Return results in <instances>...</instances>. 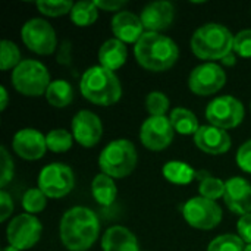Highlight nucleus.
<instances>
[{
  "label": "nucleus",
  "mask_w": 251,
  "mask_h": 251,
  "mask_svg": "<svg viewBox=\"0 0 251 251\" xmlns=\"http://www.w3.org/2000/svg\"><path fill=\"white\" fill-rule=\"evenodd\" d=\"M43 232L41 222L35 218V215L22 213L10 221L6 229V238L9 246L18 250H28L34 247Z\"/></svg>",
  "instance_id": "11"
},
{
  "label": "nucleus",
  "mask_w": 251,
  "mask_h": 251,
  "mask_svg": "<svg viewBox=\"0 0 251 251\" xmlns=\"http://www.w3.org/2000/svg\"><path fill=\"white\" fill-rule=\"evenodd\" d=\"M82 96L94 104L110 106L122 96V85L116 74L101 65L88 68L79 82Z\"/></svg>",
  "instance_id": "3"
},
{
  "label": "nucleus",
  "mask_w": 251,
  "mask_h": 251,
  "mask_svg": "<svg viewBox=\"0 0 251 251\" xmlns=\"http://www.w3.org/2000/svg\"><path fill=\"white\" fill-rule=\"evenodd\" d=\"M163 176L174 182V184H179V185H185L193 182L194 179H197L199 176V171H196L194 168H191L188 163L185 162H179V160H171L168 162L163 169Z\"/></svg>",
  "instance_id": "22"
},
{
  "label": "nucleus",
  "mask_w": 251,
  "mask_h": 251,
  "mask_svg": "<svg viewBox=\"0 0 251 251\" xmlns=\"http://www.w3.org/2000/svg\"><path fill=\"white\" fill-rule=\"evenodd\" d=\"M21 38L37 54H50L57 47V37L53 26L41 18L28 19L21 28Z\"/></svg>",
  "instance_id": "7"
},
{
  "label": "nucleus",
  "mask_w": 251,
  "mask_h": 251,
  "mask_svg": "<svg viewBox=\"0 0 251 251\" xmlns=\"http://www.w3.org/2000/svg\"><path fill=\"white\" fill-rule=\"evenodd\" d=\"M0 99H1V101H0V110L3 112V110L7 107V101H9L7 90H6V87H4V85H1V87H0Z\"/></svg>",
  "instance_id": "41"
},
{
  "label": "nucleus",
  "mask_w": 251,
  "mask_h": 251,
  "mask_svg": "<svg viewBox=\"0 0 251 251\" xmlns=\"http://www.w3.org/2000/svg\"><path fill=\"white\" fill-rule=\"evenodd\" d=\"M99 9L103 10H119L121 7H124L126 4V0H94ZM121 12V10H119Z\"/></svg>",
  "instance_id": "40"
},
{
  "label": "nucleus",
  "mask_w": 251,
  "mask_h": 251,
  "mask_svg": "<svg viewBox=\"0 0 251 251\" xmlns=\"http://www.w3.org/2000/svg\"><path fill=\"white\" fill-rule=\"evenodd\" d=\"M12 147H13L15 153L25 160L41 159L47 150L46 135H43L35 128L19 129L13 137Z\"/></svg>",
  "instance_id": "15"
},
{
  "label": "nucleus",
  "mask_w": 251,
  "mask_h": 251,
  "mask_svg": "<svg viewBox=\"0 0 251 251\" xmlns=\"http://www.w3.org/2000/svg\"><path fill=\"white\" fill-rule=\"evenodd\" d=\"M47 206V196L40 188H29L25 191L22 197V207L26 213L35 215L46 209Z\"/></svg>",
  "instance_id": "30"
},
{
  "label": "nucleus",
  "mask_w": 251,
  "mask_h": 251,
  "mask_svg": "<svg viewBox=\"0 0 251 251\" xmlns=\"http://www.w3.org/2000/svg\"><path fill=\"white\" fill-rule=\"evenodd\" d=\"M174 16H175L174 4L166 0H159L144 6L140 18L147 31L159 32L162 29H166L172 24Z\"/></svg>",
  "instance_id": "18"
},
{
  "label": "nucleus",
  "mask_w": 251,
  "mask_h": 251,
  "mask_svg": "<svg viewBox=\"0 0 251 251\" xmlns=\"http://www.w3.org/2000/svg\"><path fill=\"white\" fill-rule=\"evenodd\" d=\"M246 243L234 234H224L210 241L207 251H244Z\"/></svg>",
  "instance_id": "31"
},
{
  "label": "nucleus",
  "mask_w": 251,
  "mask_h": 251,
  "mask_svg": "<svg viewBox=\"0 0 251 251\" xmlns=\"http://www.w3.org/2000/svg\"><path fill=\"white\" fill-rule=\"evenodd\" d=\"M99 18V7L96 1L82 0L74 4L71 10V19L78 26H88L94 24Z\"/></svg>",
  "instance_id": "27"
},
{
  "label": "nucleus",
  "mask_w": 251,
  "mask_h": 251,
  "mask_svg": "<svg viewBox=\"0 0 251 251\" xmlns=\"http://www.w3.org/2000/svg\"><path fill=\"white\" fill-rule=\"evenodd\" d=\"M234 51L241 57H251V29H243L234 37Z\"/></svg>",
  "instance_id": "34"
},
{
  "label": "nucleus",
  "mask_w": 251,
  "mask_h": 251,
  "mask_svg": "<svg viewBox=\"0 0 251 251\" xmlns=\"http://www.w3.org/2000/svg\"><path fill=\"white\" fill-rule=\"evenodd\" d=\"M75 3L71 0H40L37 1V7L43 15L47 16H62L72 10Z\"/></svg>",
  "instance_id": "32"
},
{
  "label": "nucleus",
  "mask_w": 251,
  "mask_h": 251,
  "mask_svg": "<svg viewBox=\"0 0 251 251\" xmlns=\"http://www.w3.org/2000/svg\"><path fill=\"white\" fill-rule=\"evenodd\" d=\"M46 143L49 150L54 153H65L72 147L74 135L63 128H56L46 135Z\"/></svg>",
  "instance_id": "28"
},
{
  "label": "nucleus",
  "mask_w": 251,
  "mask_h": 251,
  "mask_svg": "<svg viewBox=\"0 0 251 251\" xmlns=\"http://www.w3.org/2000/svg\"><path fill=\"white\" fill-rule=\"evenodd\" d=\"M0 159H1V175H0V185L1 188L6 187L12 178H13V160L9 154V151L6 150L4 146L0 147Z\"/></svg>",
  "instance_id": "35"
},
{
  "label": "nucleus",
  "mask_w": 251,
  "mask_h": 251,
  "mask_svg": "<svg viewBox=\"0 0 251 251\" xmlns=\"http://www.w3.org/2000/svg\"><path fill=\"white\" fill-rule=\"evenodd\" d=\"M197 179L200 181L199 193H200L201 197L216 201L218 199L225 196V182L222 179H219L216 176H212L206 171H199Z\"/></svg>",
  "instance_id": "26"
},
{
  "label": "nucleus",
  "mask_w": 251,
  "mask_h": 251,
  "mask_svg": "<svg viewBox=\"0 0 251 251\" xmlns=\"http://www.w3.org/2000/svg\"><path fill=\"white\" fill-rule=\"evenodd\" d=\"M134 54L137 62L143 68L154 72H162L176 63L179 57V47L168 35L146 31L135 43Z\"/></svg>",
  "instance_id": "2"
},
{
  "label": "nucleus",
  "mask_w": 251,
  "mask_h": 251,
  "mask_svg": "<svg viewBox=\"0 0 251 251\" xmlns=\"http://www.w3.org/2000/svg\"><path fill=\"white\" fill-rule=\"evenodd\" d=\"M226 84L224 68L213 62L196 66L188 76V87L197 96H210L218 93Z\"/></svg>",
  "instance_id": "12"
},
{
  "label": "nucleus",
  "mask_w": 251,
  "mask_h": 251,
  "mask_svg": "<svg viewBox=\"0 0 251 251\" xmlns=\"http://www.w3.org/2000/svg\"><path fill=\"white\" fill-rule=\"evenodd\" d=\"M244 251H251V244H249V246L246 247V250H244Z\"/></svg>",
  "instance_id": "44"
},
{
  "label": "nucleus",
  "mask_w": 251,
  "mask_h": 251,
  "mask_svg": "<svg viewBox=\"0 0 251 251\" xmlns=\"http://www.w3.org/2000/svg\"><path fill=\"white\" fill-rule=\"evenodd\" d=\"M169 119L174 129L182 135H194L200 128L197 116L185 107H175L171 112Z\"/></svg>",
  "instance_id": "24"
},
{
  "label": "nucleus",
  "mask_w": 251,
  "mask_h": 251,
  "mask_svg": "<svg viewBox=\"0 0 251 251\" xmlns=\"http://www.w3.org/2000/svg\"><path fill=\"white\" fill-rule=\"evenodd\" d=\"M1 251H21V250H18V249H15V247H12V246H7V247H4Z\"/></svg>",
  "instance_id": "43"
},
{
  "label": "nucleus",
  "mask_w": 251,
  "mask_h": 251,
  "mask_svg": "<svg viewBox=\"0 0 251 251\" xmlns=\"http://www.w3.org/2000/svg\"><path fill=\"white\" fill-rule=\"evenodd\" d=\"M175 129L171 124V119L166 116H150L147 118L140 128L141 143L154 151L165 150L174 140Z\"/></svg>",
  "instance_id": "13"
},
{
  "label": "nucleus",
  "mask_w": 251,
  "mask_h": 251,
  "mask_svg": "<svg viewBox=\"0 0 251 251\" xmlns=\"http://www.w3.org/2000/svg\"><path fill=\"white\" fill-rule=\"evenodd\" d=\"M182 215L188 225L204 231L216 228L222 221L221 206L201 196L190 199L182 207Z\"/></svg>",
  "instance_id": "10"
},
{
  "label": "nucleus",
  "mask_w": 251,
  "mask_h": 251,
  "mask_svg": "<svg viewBox=\"0 0 251 251\" xmlns=\"http://www.w3.org/2000/svg\"><path fill=\"white\" fill-rule=\"evenodd\" d=\"M135 146L125 138L110 141L99 156V165L101 174L112 178H125L129 175L137 165Z\"/></svg>",
  "instance_id": "5"
},
{
  "label": "nucleus",
  "mask_w": 251,
  "mask_h": 251,
  "mask_svg": "<svg viewBox=\"0 0 251 251\" xmlns=\"http://www.w3.org/2000/svg\"><path fill=\"white\" fill-rule=\"evenodd\" d=\"M146 107L150 116H165L169 109V99L162 91H151L146 99Z\"/></svg>",
  "instance_id": "33"
},
{
  "label": "nucleus",
  "mask_w": 251,
  "mask_h": 251,
  "mask_svg": "<svg viewBox=\"0 0 251 251\" xmlns=\"http://www.w3.org/2000/svg\"><path fill=\"white\" fill-rule=\"evenodd\" d=\"M225 204L237 215L251 213V184L241 178L232 176L225 182Z\"/></svg>",
  "instance_id": "16"
},
{
  "label": "nucleus",
  "mask_w": 251,
  "mask_h": 251,
  "mask_svg": "<svg viewBox=\"0 0 251 251\" xmlns=\"http://www.w3.org/2000/svg\"><path fill=\"white\" fill-rule=\"evenodd\" d=\"M50 74L47 68L34 59H24L12 71V84L13 87L29 97H38L46 94L50 85Z\"/></svg>",
  "instance_id": "6"
},
{
  "label": "nucleus",
  "mask_w": 251,
  "mask_h": 251,
  "mask_svg": "<svg viewBox=\"0 0 251 251\" xmlns=\"http://www.w3.org/2000/svg\"><path fill=\"white\" fill-rule=\"evenodd\" d=\"M22 62L21 51L18 46L10 40H1L0 43V68L1 71H7L10 68H16Z\"/></svg>",
  "instance_id": "29"
},
{
  "label": "nucleus",
  "mask_w": 251,
  "mask_h": 251,
  "mask_svg": "<svg viewBox=\"0 0 251 251\" xmlns=\"http://www.w3.org/2000/svg\"><path fill=\"white\" fill-rule=\"evenodd\" d=\"M128 57V49L124 41L118 38L106 40L99 50V60L103 68L110 71L119 69Z\"/></svg>",
  "instance_id": "21"
},
{
  "label": "nucleus",
  "mask_w": 251,
  "mask_h": 251,
  "mask_svg": "<svg viewBox=\"0 0 251 251\" xmlns=\"http://www.w3.org/2000/svg\"><path fill=\"white\" fill-rule=\"evenodd\" d=\"M206 118L210 125L225 131L235 128L244 119V104L232 96H219L207 104Z\"/></svg>",
  "instance_id": "8"
},
{
  "label": "nucleus",
  "mask_w": 251,
  "mask_h": 251,
  "mask_svg": "<svg viewBox=\"0 0 251 251\" xmlns=\"http://www.w3.org/2000/svg\"><path fill=\"white\" fill-rule=\"evenodd\" d=\"M221 62L224 63V66H234V65L237 63V57H235L234 51H231V53H229V54H226Z\"/></svg>",
  "instance_id": "42"
},
{
  "label": "nucleus",
  "mask_w": 251,
  "mask_h": 251,
  "mask_svg": "<svg viewBox=\"0 0 251 251\" xmlns=\"http://www.w3.org/2000/svg\"><path fill=\"white\" fill-rule=\"evenodd\" d=\"M234 34L222 24L209 22L197 28L191 37L194 54L204 60H222L234 51Z\"/></svg>",
  "instance_id": "4"
},
{
  "label": "nucleus",
  "mask_w": 251,
  "mask_h": 251,
  "mask_svg": "<svg viewBox=\"0 0 251 251\" xmlns=\"http://www.w3.org/2000/svg\"><path fill=\"white\" fill-rule=\"evenodd\" d=\"M13 212V201L12 197L3 190L0 193V221L4 222Z\"/></svg>",
  "instance_id": "38"
},
{
  "label": "nucleus",
  "mask_w": 251,
  "mask_h": 251,
  "mask_svg": "<svg viewBox=\"0 0 251 251\" xmlns=\"http://www.w3.org/2000/svg\"><path fill=\"white\" fill-rule=\"evenodd\" d=\"M103 251H140L137 237L125 226H110L101 238Z\"/></svg>",
  "instance_id": "20"
},
{
  "label": "nucleus",
  "mask_w": 251,
  "mask_h": 251,
  "mask_svg": "<svg viewBox=\"0 0 251 251\" xmlns=\"http://www.w3.org/2000/svg\"><path fill=\"white\" fill-rule=\"evenodd\" d=\"M196 146L207 154H224L231 149L229 134L215 125H201L194 134Z\"/></svg>",
  "instance_id": "17"
},
{
  "label": "nucleus",
  "mask_w": 251,
  "mask_h": 251,
  "mask_svg": "<svg viewBox=\"0 0 251 251\" xmlns=\"http://www.w3.org/2000/svg\"><path fill=\"white\" fill-rule=\"evenodd\" d=\"M237 163L244 171L251 174V140L246 141L237 151Z\"/></svg>",
  "instance_id": "36"
},
{
  "label": "nucleus",
  "mask_w": 251,
  "mask_h": 251,
  "mask_svg": "<svg viewBox=\"0 0 251 251\" xmlns=\"http://www.w3.org/2000/svg\"><path fill=\"white\" fill-rule=\"evenodd\" d=\"M237 229H238L241 240L244 243L251 244V213H247L240 218V221L237 224Z\"/></svg>",
  "instance_id": "37"
},
{
  "label": "nucleus",
  "mask_w": 251,
  "mask_h": 251,
  "mask_svg": "<svg viewBox=\"0 0 251 251\" xmlns=\"http://www.w3.org/2000/svg\"><path fill=\"white\" fill-rule=\"evenodd\" d=\"M57 62L62 65H71L72 62V43L69 40H63L56 56Z\"/></svg>",
  "instance_id": "39"
},
{
  "label": "nucleus",
  "mask_w": 251,
  "mask_h": 251,
  "mask_svg": "<svg viewBox=\"0 0 251 251\" xmlns=\"http://www.w3.org/2000/svg\"><path fill=\"white\" fill-rule=\"evenodd\" d=\"M74 185V172L65 163H50L38 175V188L50 199L65 197L72 191Z\"/></svg>",
  "instance_id": "9"
},
{
  "label": "nucleus",
  "mask_w": 251,
  "mask_h": 251,
  "mask_svg": "<svg viewBox=\"0 0 251 251\" xmlns=\"http://www.w3.org/2000/svg\"><path fill=\"white\" fill-rule=\"evenodd\" d=\"M60 240L69 251L88 250L100 234L97 215L84 206H75L65 212L60 221Z\"/></svg>",
  "instance_id": "1"
},
{
  "label": "nucleus",
  "mask_w": 251,
  "mask_h": 251,
  "mask_svg": "<svg viewBox=\"0 0 251 251\" xmlns=\"http://www.w3.org/2000/svg\"><path fill=\"white\" fill-rule=\"evenodd\" d=\"M91 191L94 199L101 204V206H110L116 196H118V188L112 176L106 174H99L93 182H91Z\"/></svg>",
  "instance_id": "23"
},
{
  "label": "nucleus",
  "mask_w": 251,
  "mask_h": 251,
  "mask_svg": "<svg viewBox=\"0 0 251 251\" xmlns=\"http://www.w3.org/2000/svg\"><path fill=\"white\" fill-rule=\"evenodd\" d=\"M72 135L82 147H94L103 135L100 118L91 110H79L72 119Z\"/></svg>",
  "instance_id": "14"
},
{
  "label": "nucleus",
  "mask_w": 251,
  "mask_h": 251,
  "mask_svg": "<svg viewBox=\"0 0 251 251\" xmlns=\"http://www.w3.org/2000/svg\"><path fill=\"white\" fill-rule=\"evenodd\" d=\"M112 31L115 38L124 43H137L144 34L141 18L129 10H121L112 18Z\"/></svg>",
  "instance_id": "19"
},
{
  "label": "nucleus",
  "mask_w": 251,
  "mask_h": 251,
  "mask_svg": "<svg viewBox=\"0 0 251 251\" xmlns=\"http://www.w3.org/2000/svg\"><path fill=\"white\" fill-rule=\"evenodd\" d=\"M44 96L53 107H66L74 100V88L66 79H54Z\"/></svg>",
  "instance_id": "25"
}]
</instances>
